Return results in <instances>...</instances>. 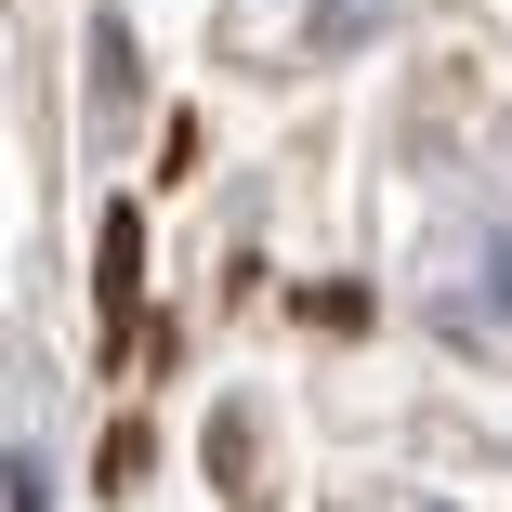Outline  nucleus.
Wrapping results in <instances>:
<instances>
[{"mask_svg": "<svg viewBox=\"0 0 512 512\" xmlns=\"http://www.w3.org/2000/svg\"><path fill=\"white\" fill-rule=\"evenodd\" d=\"M92 289H106V342H132V302H145V237H132V211L106 224V250H92Z\"/></svg>", "mask_w": 512, "mask_h": 512, "instance_id": "obj_1", "label": "nucleus"}]
</instances>
